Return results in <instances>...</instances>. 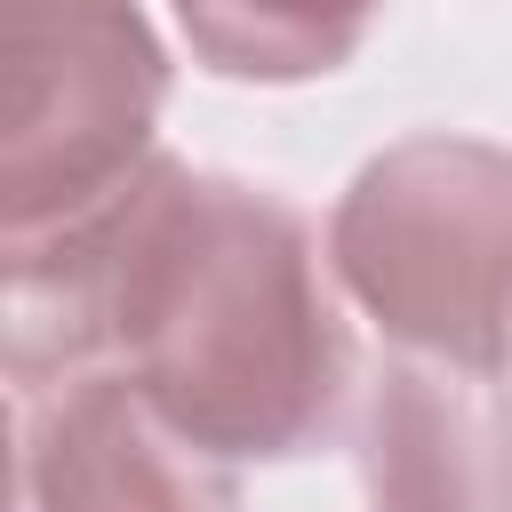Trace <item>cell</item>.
Wrapping results in <instances>:
<instances>
[{"label":"cell","mask_w":512,"mask_h":512,"mask_svg":"<svg viewBox=\"0 0 512 512\" xmlns=\"http://www.w3.org/2000/svg\"><path fill=\"white\" fill-rule=\"evenodd\" d=\"M88 368H120L224 464H288L328 440L352 336L280 192L152 152L96 208L8 240L16 392Z\"/></svg>","instance_id":"6da1fadb"},{"label":"cell","mask_w":512,"mask_h":512,"mask_svg":"<svg viewBox=\"0 0 512 512\" xmlns=\"http://www.w3.org/2000/svg\"><path fill=\"white\" fill-rule=\"evenodd\" d=\"M328 272L416 360L456 376L512 368V144L400 136L328 216Z\"/></svg>","instance_id":"7a4b0ae2"},{"label":"cell","mask_w":512,"mask_h":512,"mask_svg":"<svg viewBox=\"0 0 512 512\" xmlns=\"http://www.w3.org/2000/svg\"><path fill=\"white\" fill-rule=\"evenodd\" d=\"M168 48L144 0H0V232H48L152 160Z\"/></svg>","instance_id":"3957f363"},{"label":"cell","mask_w":512,"mask_h":512,"mask_svg":"<svg viewBox=\"0 0 512 512\" xmlns=\"http://www.w3.org/2000/svg\"><path fill=\"white\" fill-rule=\"evenodd\" d=\"M16 512H240V488L120 368H88L16 392Z\"/></svg>","instance_id":"277c9868"},{"label":"cell","mask_w":512,"mask_h":512,"mask_svg":"<svg viewBox=\"0 0 512 512\" xmlns=\"http://www.w3.org/2000/svg\"><path fill=\"white\" fill-rule=\"evenodd\" d=\"M368 512H512V392L392 360L360 424Z\"/></svg>","instance_id":"5b68a950"},{"label":"cell","mask_w":512,"mask_h":512,"mask_svg":"<svg viewBox=\"0 0 512 512\" xmlns=\"http://www.w3.org/2000/svg\"><path fill=\"white\" fill-rule=\"evenodd\" d=\"M168 8L216 80L296 88V80L344 72L376 32L384 0H168Z\"/></svg>","instance_id":"8992f818"}]
</instances>
